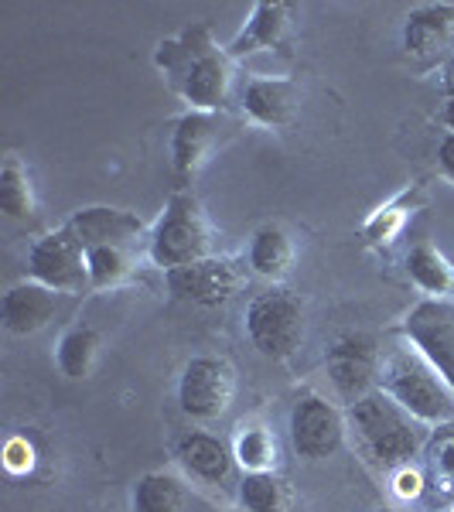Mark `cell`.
Returning a JSON list of instances; mask_svg holds the SVG:
<instances>
[{"instance_id": "cell-12", "label": "cell", "mask_w": 454, "mask_h": 512, "mask_svg": "<svg viewBox=\"0 0 454 512\" xmlns=\"http://www.w3.org/2000/svg\"><path fill=\"white\" fill-rule=\"evenodd\" d=\"M454 45V4L417 7L403 24V48L420 62L441 59Z\"/></svg>"}, {"instance_id": "cell-21", "label": "cell", "mask_w": 454, "mask_h": 512, "mask_svg": "<svg viewBox=\"0 0 454 512\" xmlns=\"http://www.w3.org/2000/svg\"><path fill=\"white\" fill-rule=\"evenodd\" d=\"M0 212L11 219H24L35 212V195H31V178L24 171V164L14 158L4 161L0 168Z\"/></svg>"}, {"instance_id": "cell-27", "label": "cell", "mask_w": 454, "mask_h": 512, "mask_svg": "<svg viewBox=\"0 0 454 512\" xmlns=\"http://www.w3.org/2000/svg\"><path fill=\"white\" fill-rule=\"evenodd\" d=\"M274 441L263 427H250V431L239 434L236 441V461L246 472H270V461H274Z\"/></svg>"}, {"instance_id": "cell-14", "label": "cell", "mask_w": 454, "mask_h": 512, "mask_svg": "<svg viewBox=\"0 0 454 512\" xmlns=\"http://www.w3.org/2000/svg\"><path fill=\"white\" fill-rule=\"evenodd\" d=\"M59 311V294L45 284H18L0 301V321L11 335H35Z\"/></svg>"}, {"instance_id": "cell-26", "label": "cell", "mask_w": 454, "mask_h": 512, "mask_svg": "<svg viewBox=\"0 0 454 512\" xmlns=\"http://www.w3.org/2000/svg\"><path fill=\"white\" fill-rule=\"evenodd\" d=\"M427 465L434 472V482L454 495V424H441L427 441Z\"/></svg>"}, {"instance_id": "cell-4", "label": "cell", "mask_w": 454, "mask_h": 512, "mask_svg": "<svg viewBox=\"0 0 454 512\" xmlns=\"http://www.w3.org/2000/svg\"><path fill=\"white\" fill-rule=\"evenodd\" d=\"M209 256V226L202 205L192 195H171L168 209L154 226L151 260L164 270H178Z\"/></svg>"}, {"instance_id": "cell-29", "label": "cell", "mask_w": 454, "mask_h": 512, "mask_svg": "<svg viewBox=\"0 0 454 512\" xmlns=\"http://www.w3.org/2000/svg\"><path fill=\"white\" fill-rule=\"evenodd\" d=\"M420 485H424V482H420L417 472H400V475H396V492H400L403 499H417Z\"/></svg>"}, {"instance_id": "cell-5", "label": "cell", "mask_w": 454, "mask_h": 512, "mask_svg": "<svg viewBox=\"0 0 454 512\" xmlns=\"http://www.w3.org/2000/svg\"><path fill=\"white\" fill-rule=\"evenodd\" d=\"M246 335L260 355L287 359L304 338L301 301L284 287H270V291L257 294L246 308Z\"/></svg>"}, {"instance_id": "cell-6", "label": "cell", "mask_w": 454, "mask_h": 512, "mask_svg": "<svg viewBox=\"0 0 454 512\" xmlns=\"http://www.w3.org/2000/svg\"><path fill=\"white\" fill-rule=\"evenodd\" d=\"M403 332L454 393V304L441 301V297H427L407 315Z\"/></svg>"}, {"instance_id": "cell-33", "label": "cell", "mask_w": 454, "mask_h": 512, "mask_svg": "<svg viewBox=\"0 0 454 512\" xmlns=\"http://www.w3.org/2000/svg\"><path fill=\"white\" fill-rule=\"evenodd\" d=\"M379 512H393V509H379Z\"/></svg>"}, {"instance_id": "cell-19", "label": "cell", "mask_w": 454, "mask_h": 512, "mask_svg": "<svg viewBox=\"0 0 454 512\" xmlns=\"http://www.w3.org/2000/svg\"><path fill=\"white\" fill-rule=\"evenodd\" d=\"M291 263H294V246L284 229L280 226L257 229V236H253V243H250V267L257 270L260 277L280 280L291 270Z\"/></svg>"}, {"instance_id": "cell-28", "label": "cell", "mask_w": 454, "mask_h": 512, "mask_svg": "<svg viewBox=\"0 0 454 512\" xmlns=\"http://www.w3.org/2000/svg\"><path fill=\"white\" fill-rule=\"evenodd\" d=\"M403 219H407V216H403L400 209H383L373 222H369L366 233H369V239H376V243H383V239L390 243V236L396 233V229H400Z\"/></svg>"}, {"instance_id": "cell-10", "label": "cell", "mask_w": 454, "mask_h": 512, "mask_svg": "<svg viewBox=\"0 0 454 512\" xmlns=\"http://www.w3.org/2000/svg\"><path fill=\"white\" fill-rule=\"evenodd\" d=\"M168 287L181 301L216 308V304L229 301V297L239 291V270L233 260L205 256V260L188 263V267L168 270Z\"/></svg>"}, {"instance_id": "cell-11", "label": "cell", "mask_w": 454, "mask_h": 512, "mask_svg": "<svg viewBox=\"0 0 454 512\" xmlns=\"http://www.w3.org/2000/svg\"><path fill=\"white\" fill-rule=\"evenodd\" d=\"M328 376L349 403L362 400L376 379V345L366 335H345L328 349Z\"/></svg>"}, {"instance_id": "cell-3", "label": "cell", "mask_w": 454, "mask_h": 512, "mask_svg": "<svg viewBox=\"0 0 454 512\" xmlns=\"http://www.w3.org/2000/svg\"><path fill=\"white\" fill-rule=\"evenodd\" d=\"M352 424L362 437L373 458H379L383 465H396V461L414 458L424 444L420 427L414 424V417L386 393H366L362 400L352 403Z\"/></svg>"}, {"instance_id": "cell-13", "label": "cell", "mask_w": 454, "mask_h": 512, "mask_svg": "<svg viewBox=\"0 0 454 512\" xmlns=\"http://www.w3.org/2000/svg\"><path fill=\"white\" fill-rule=\"evenodd\" d=\"M69 233L79 239L82 250H96V246H130L144 233V222L123 209L93 205V209H82L69 219Z\"/></svg>"}, {"instance_id": "cell-30", "label": "cell", "mask_w": 454, "mask_h": 512, "mask_svg": "<svg viewBox=\"0 0 454 512\" xmlns=\"http://www.w3.org/2000/svg\"><path fill=\"white\" fill-rule=\"evenodd\" d=\"M437 164H441V171L454 181V134H448L441 140V147H437Z\"/></svg>"}, {"instance_id": "cell-31", "label": "cell", "mask_w": 454, "mask_h": 512, "mask_svg": "<svg viewBox=\"0 0 454 512\" xmlns=\"http://www.w3.org/2000/svg\"><path fill=\"white\" fill-rule=\"evenodd\" d=\"M444 93H448V96H454V55H451V59H448V65H444Z\"/></svg>"}, {"instance_id": "cell-22", "label": "cell", "mask_w": 454, "mask_h": 512, "mask_svg": "<svg viewBox=\"0 0 454 512\" xmlns=\"http://www.w3.org/2000/svg\"><path fill=\"white\" fill-rule=\"evenodd\" d=\"M185 492L171 475L151 472L134 485V512H181Z\"/></svg>"}, {"instance_id": "cell-16", "label": "cell", "mask_w": 454, "mask_h": 512, "mask_svg": "<svg viewBox=\"0 0 454 512\" xmlns=\"http://www.w3.org/2000/svg\"><path fill=\"white\" fill-rule=\"evenodd\" d=\"M287 28H291V7L280 4V0H260L253 7L250 21H246V28L226 48L229 59H243V55L260 52V48H277L284 41Z\"/></svg>"}, {"instance_id": "cell-8", "label": "cell", "mask_w": 454, "mask_h": 512, "mask_svg": "<svg viewBox=\"0 0 454 512\" xmlns=\"http://www.w3.org/2000/svg\"><path fill=\"white\" fill-rule=\"evenodd\" d=\"M28 274L35 284H45L52 291H79L82 284H89V267H86V250L76 236L69 233V226L59 233L41 236L28 250Z\"/></svg>"}, {"instance_id": "cell-15", "label": "cell", "mask_w": 454, "mask_h": 512, "mask_svg": "<svg viewBox=\"0 0 454 512\" xmlns=\"http://www.w3.org/2000/svg\"><path fill=\"white\" fill-rule=\"evenodd\" d=\"M301 93L291 79H250L243 89V110L263 127H287L297 117Z\"/></svg>"}, {"instance_id": "cell-1", "label": "cell", "mask_w": 454, "mask_h": 512, "mask_svg": "<svg viewBox=\"0 0 454 512\" xmlns=\"http://www.w3.org/2000/svg\"><path fill=\"white\" fill-rule=\"evenodd\" d=\"M154 62H158V69L168 76L171 86H175L198 113L222 110V106L229 103L233 59L212 41L205 24H195V28L181 31L178 38L161 41Z\"/></svg>"}, {"instance_id": "cell-20", "label": "cell", "mask_w": 454, "mask_h": 512, "mask_svg": "<svg viewBox=\"0 0 454 512\" xmlns=\"http://www.w3.org/2000/svg\"><path fill=\"white\" fill-rule=\"evenodd\" d=\"M407 274L420 287V291H427V294H434V297L448 294L451 287H454V270L448 267V260H444V256L437 253L431 243L410 246Z\"/></svg>"}, {"instance_id": "cell-24", "label": "cell", "mask_w": 454, "mask_h": 512, "mask_svg": "<svg viewBox=\"0 0 454 512\" xmlns=\"http://www.w3.org/2000/svg\"><path fill=\"white\" fill-rule=\"evenodd\" d=\"M96 349H99V338L93 328H86V325L72 328L59 342V369L69 379H86L89 369H93Z\"/></svg>"}, {"instance_id": "cell-25", "label": "cell", "mask_w": 454, "mask_h": 512, "mask_svg": "<svg viewBox=\"0 0 454 512\" xmlns=\"http://www.w3.org/2000/svg\"><path fill=\"white\" fill-rule=\"evenodd\" d=\"M86 267L89 287L106 291V287H117L130 274V253L127 246H96V250H86Z\"/></svg>"}, {"instance_id": "cell-17", "label": "cell", "mask_w": 454, "mask_h": 512, "mask_svg": "<svg viewBox=\"0 0 454 512\" xmlns=\"http://www.w3.org/2000/svg\"><path fill=\"white\" fill-rule=\"evenodd\" d=\"M178 458L195 478H202V482H209V485H219L233 472L236 454L229 451L226 441H219V437L192 431L178 441Z\"/></svg>"}, {"instance_id": "cell-9", "label": "cell", "mask_w": 454, "mask_h": 512, "mask_svg": "<svg viewBox=\"0 0 454 512\" xmlns=\"http://www.w3.org/2000/svg\"><path fill=\"white\" fill-rule=\"evenodd\" d=\"M345 441L342 414L321 396H301L291 410V444L301 458L321 461L335 454Z\"/></svg>"}, {"instance_id": "cell-2", "label": "cell", "mask_w": 454, "mask_h": 512, "mask_svg": "<svg viewBox=\"0 0 454 512\" xmlns=\"http://www.w3.org/2000/svg\"><path fill=\"white\" fill-rule=\"evenodd\" d=\"M383 393L393 396L414 420L437 427L454 424V393L424 355H393L383 373Z\"/></svg>"}, {"instance_id": "cell-7", "label": "cell", "mask_w": 454, "mask_h": 512, "mask_svg": "<svg viewBox=\"0 0 454 512\" xmlns=\"http://www.w3.org/2000/svg\"><path fill=\"white\" fill-rule=\"evenodd\" d=\"M233 390H236L233 366L226 359H216V355H198V359L185 366V373H181L178 403L188 417L216 420L219 414H226Z\"/></svg>"}, {"instance_id": "cell-23", "label": "cell", "mask_w": 454, "mask_h": 512, "mask_svg": "<svg viewBox=\"0 0 454 512\" xmlns=\"http://www.w3.org/2000/svg\"><path fill=\"white\" fill-rule=\"evenodd\" d=\"M239 499L250 512H287V485L274 472H246Z\"/></svg>"}, {"instance_id": "cell-18", "label": "cell", "mask_w": 454, "mask_h": 512, "mask_svg": "<svg viewBox=\"0 0 454 512\" xmlns=\"http://www.w3.org/2000/svg\"><path fill=\"white\" fill-rule=\"evenodd\" d=\"M212 113H185L178 123H175V134H171V161H175V171L178 178H188L195 175V168L205 161L212 147Z\"/></svg>"}, {"instance_id": "cell-32", "label": "cell", "mask_w": 454, "mask_h": 512, "mask_svg": "<svg viewBox=\"0 0 454 512\" xmlns=\"http://www.w3.org/2000/svg\"><path fill=\"white\" fill-rule=\"evenodd\" d=\"M441 120L451 127V134H454V96H448V103H444V110H441Z\"/></svg>"}]
</instances>
